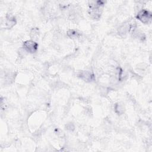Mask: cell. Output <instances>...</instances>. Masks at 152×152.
<instances>
[{"label": "cell", "instance_id": "6", "mask_svg": "<svg viewBox=\"0 0 152 152\" xmlns=\"http://www.w3.org/2000/svg\"><path fill=\"white\" fill-rule=\"evenodd\" d=\"M68 35L69 37L72 38V37H78V33L75 30H69L68 31Z\"/></svg>", "mask_w": 152, "mask_h": 152}, {"label": "cell", "instance_id": "2", "mask_svg": "<svg viewBox=\"0 0 152 152\" xmlns=\"http://www.w3.org/2000/svg\"><path fill=\"white\" fill-rule=\"evenodd\" d=\"M137 18L140 20L142 23L144 24H147L151 21V13L148 11L145 10H142L140 11L137 15Z\"/></svg>", "mask_w": 152, "mask_h": 152}, {"label": "cell", "instance_id": "3", "mask_svg": "<svg viewBox=\"0 0 152 152\" xmlns=\"http://www.w3.org/2000/svg\"><path fill=\"white\" fill-rule=\"evenodd\" d=\"M23 47L28 52L33 53L37 50L38 45L33 40H27L24 42Z\"/></svg>", "mask_w": 152, "mask_h": 152}, {"label": "cell", "instance_id": "4", "mask_svg": "<svg viewBox=\"0 0 152 152\" xmlns=\"http://www.w3.org/2000/svg\"><path fill=\"white\" fill-rule=\"evenodd\" d=\"M78 76L83 80H84L85 81H91L94 80V74L90 72V71H81L79 73Z\"/></svg>", "mask_w": 152, "mask_h": 152}, {"label": "cell", "instance_id": "5", "mask_svg": "<svg viewBox=\"0 0 152 152\" xmlns=\"http://www.w3.org/2000/svg\"><path fill=\"white\" fill-rule=\"evenodd\" d=\"M16 23V20L15 18L11 15H7L6 16V22L5 24L7 28H10L12 27Z\"/></svg>", "mask_w": 152, "mask_h": 152}, {"label": "cell", "instance_id": "1", "mask_svg": "<svg viewBox=\"0 0 152 152\" xmlns=\"http://www.w3.org/2000/svg\"><path fill=\"white\" fill-rule=\"evenodd\" d=\"M89 9V14L94 19H99L102 12L103 4L100 1H93L90 4Z\"/></svg>", "mask_w": 152, "mask_h": 152}, {"label": "cell", "instance_id": "7", "mask_svg": "<svg viewBox=\"0 0 152 152\" xmlns=\"http://www.w3.org/2000/svg\"><path fill=\"white\" fill-rule=\"evenodd\" d=\"M124 108L123 105H122L121 104H117L116 105L115 110L118 113H119V114L122 113L124 112Z\"/></svg>", "mask_w": 152, "mask_h": 152}]
</instances>
